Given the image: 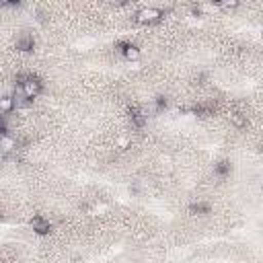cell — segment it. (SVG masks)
<instances>
[{"instance_id":"cell-3","label":"cell","mask_w":263,"mask_h":263,"mask_svg":"<svg viewBox=\"0 0 263 263\" xmlns=\"http://www.w3.org/2000/svg\"><path fill=\"white\" fill-rule=\"evenodd\" d=\"M117 51H119V55H123L125 60H138L140 58V47L138 45H134V43H119L117 45Z\"/></svg>"},{"instance_id":"cell-5","label":"cell","mask_w":263,"mask_h":263,"mask_svg":"<svg viewBox=\"0 0 263 263\" xmlns=\"http://www.w3.org/2000/svg\"><path fill=\"white\" fill-rule=\"evenodd\" d=\"M16 47H18L21 51H33L35 41H33V37H31V35H23V37L16 41Z\"/></svg>"},{"instance_id":"cell-4","label":"cell","mask_w":263,"mask_h":263,"mask_svg":"<svg viewBox=\"0 0 263 263\" xmlns=\"http://www.w3.org/2000/svg\"><path fill=\"white\" fill-rule=\"evenodd\" d=\"M31 226H33V230H35L37 234H49V232H51V224H49L47 220H43L41 216H35V218L31 220Z\"/></svg>"},{"instance_id":"cell-2","label":"cell","mask_w":263,"mask_h":263,"mask_svg":"<svg viewBox=\"0 0 263 263\" xmlns=\"http://www.w3.org/2000/svg\"><path fill=\"white\" fill-rule=\"evenodd\" d=\"M162 16H164V12H162L160 8L148 6V8H142V10H138V12L134 14V23H138V25H154V23H158Z\"/></svg>"},{"instance_id":"cell-11","label":"cell","mask_w":263,"mask_h":263,"mask_svg":"<svg viewBox=\"0 0 263 263\" xmlns=\"http://www.w3.org/2000/svg\"><path fill=\"white\" fill-rule=\"evenodd\" d=\"M156 105H158V109H162V107H166V99H164V97H158V101H156Z\"/></svg>"},{"instance_id":"cell-1","label":"cell","mask_w":263,"mask_h":263,"mask_svg":"<svg viewBox=\"0 0 263 263\" xmlns=\"http://www.w3.org/2000/svg\"><path fill=\"white\" fill-rule=\"evenodd\" d=\"M39 92H41V80H39L37 76H23V78L18 80V84H16L14 95L10 97L14 109L27 107Z\"/></svg>"},{"instance_id":"cell-9","label":"cell","mask_w":263,"mask_h":263,"mask_svg":"<svg viewBox=\"0 0 263 263\" xmlns=\"http://www.w3.org/2000/svg\"><path fill=\"white\" fill-rule=\"evenodd\" d=\"M228 171H230V164H228L226 160L218 162V166H216V173H218L220 177H226V175H228Z\"/></svg>"},{"instance_id":"cell-7","label":"cell","mask_w":263,"mask_h":263,"mask_svg":"<svg viewBox=\"0 0 263 263\" xmlns=\"http://www.w3.org/2000/svg\"><path fill=\"white\" fill-rule=\"evenodd\" d=\"M10 111H14V105H12V99L10 97H2L0 99V117L8 115Z\"/></svg>"},{"instance_id":"cell-10","label":"cell","mask_w":263,"mask_h":263,"mask_svg":"<svg viewBox=\"0 0 263 263\" xmlns=\"http://www.w3.org/2000/svg\"><path fill=\"white\" fill-rule=\"evenodd\" d=\"M12 6H18V2H0V8H12Z\"/></svg>"},{"instance_id":"cell-6","label":"cell","mask_w":263,"mask_h":263,"mask_svg":"<svg viewBox=\"0 0 263 263\" xmlns=\"http://www.w3.org/2000/svg\"><path fill=\"white\" fill-rule=\"evenodd\" d=\"M129 117H132V121H134V125H136V127H142V125L146 123V115H144V113H142V109H138V107L129 111Z\"/></svg>"},{"instance_id":"cell-8","label":"cell","mask_w":263,"mask_h":263,"mask_svg":"<svg viewBox=\"0 0 263 263\" xmlns=\"http://www.w3.org/2000/svg\"><path fill=\"white\" fill-rule=\"evenodd\" d=\"M189 210H191L193 214H199V216H203V214H210V205H208V203H193Z\"/></svg>"}]
</instances>
